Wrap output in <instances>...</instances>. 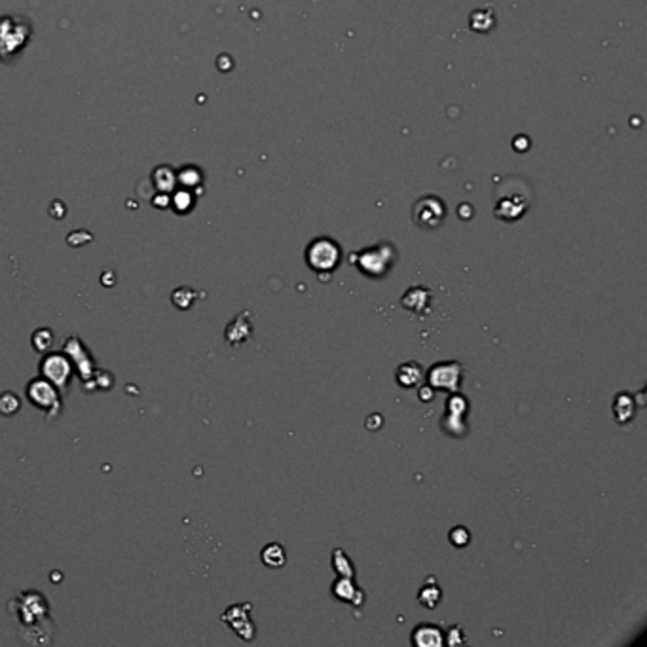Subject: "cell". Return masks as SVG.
Segmentation results:
<instances>
[{
	"instance_id": "10",
	"label": "cell",
	"mask_w": 647,
	"mask_h": 647,
	"mask_svg": "<svg viewBox=\"0 0 647 647\" xmlns=\"http://www.w3.org/2000/svg\"><path fill=\"white\" fill-rule=\"evenodd\" d=\"M395 380L403 389H414V387L422 386V382L425 380V370L420 363L406 361L398 365L395 370Z\"/></svg>"
},
{
	"instance_id": "14",
	"label": "cell",
	"mask_w": 647,
	"mask_h": 647,
	"mask_svg": "<svg viewBox=\"0 0 647 647\" xmlns=\"http://www.w3.org/2000/svg\"><path fill=\"white\" fill-rule=\"evenodd\" d=\"M617 422H630L634 417V398L629 393H621L615 397V405H613Z\"/></svg>"
},
{
	"instance_id": "13",
	"label": "cell",
	"mask_w": 647,
	"mask_h": 647,
	"mask_svg": "<svg viewBox=\"0 0 647 647\" xmlns=\"http://www.w3.org/2000/svg\"><path fill=\"white\" fill-rule=\"evenodd\" d=\"M260 558L262 562H264V566L283 567L287 562V551L279 543H270V545H266V547L262 548Z\"/></svg>"
},
{
	"instance_id": "12",
	"label": "cell",
	"mask_w": 647,
	"mask_h": 647,
	"mask_svg": "<svg viewBox=\"0 0 647 647\" xmlns=\"http://www.w3.org/2000/svg\"><path fill=\"white\" fill-rule=\"evenodd\" d=\"M442 598V591L441 586H439V581L435 577H427L425 579V583L417 592V600H420V604L423 608H427V610H435L439 602H441Z\"/></svg>"
},
{
	"instance_id": "2",
	"label": "cell",
	"mask_w": 647,
	"mask_h": 647,
	"mask_svg": "<svg viewBox=\"0 0 647 647\" xmlns=\"http://www.w3.org/2000/svg\"><path fill=\"white\" fill-rule=\"evenodd\" d=\"M398 260V251L395 249L393 243L382 241L376 243L372 247L367 249L353 251L349 255V262L357 268V272H361L368 279H384L389 275L393 266Z\"/></svg>"
},
{
	"instance_id": "8",
	"label": "cell",
	"mask_w": 647,
	"mask_h": 647,
	"mask_svg": "<svg viewBox=\"0 0 647 647\" xmlns=\"http://www.w3.org/2000/svg\"><path fill=\"white\" fill-rule=\"evenodd\" d=\"M412 646L416 647H442L444 646V630L439 624L422 622L412 630Z\"/></svg>"
},
{
	"instance_id": "17",
	"label": "cell",
	"mask_w": 647,
	"mask_h": 647,
	"mask_svg": "<svg viewBox=\"0 0 647 647\" xmlns=\"http://www.w3.org/2000/svg\"><path fill=\"white\" fill-rule=\"evenodd\" d=\"M444 643H448V646H463V643H467L465 632H463L460 624H452L444 632Z\"/></svg>"
},
{
	"instance_id": "9",
	"label": "cell",
	"mask_w": 647,
	"mask_h": 647,
	"mask_svg": "<svg viewBox=\"0 0 647 647\" xmlns=\"http://www.w3.org/2000/svg\"><path fill=\"white\" fill-rule=\"evenodd\" d=\"M330 591H332V596L340 602H346V604L363 605V602H365V592L359 586H355L353 579L349 577H338L332 583Z\"/></svg>"
},
{
	"instance_id": "6",
	"label": "cell",
	"mask_w": 647,
	"mask_h": 647,
	"mask_svg": "<svg viewBox=\"0 0 647 647\" xmlns=\"http://www.w3.org/2000/svg\"><path fill=\"white\" fill-rule=\"evenodd\" d=\"M467 398L452 393V397L446 403V414L442 417V427L444 431L452 436H463L467 435V423H465V414H467Z\"/></svg>"
},
{
	"instance_id": "16",
	"label": "cell",
	"mask_w": 647,
	"mask_h": 647,
	"mask_svg": "<svg viewBox=\"0 0 647 647\" xmlns=\"http://www.w3.org/2000/svg\"><path fill=\"white\" fill-rule=\"evenodd\" d=\"M448 539L454 547L461 548L467 547V545L471 543V534H469V529H467L465 526H454V528L450 529Z\"/></svg>"
},
{
	"instance_id": "3",
	"label": "cell",
	"mask_w": 647,
	"mask_h": 647,
	"mask_svg": "<svg viewBox=\"0 0 647 647\" xmlns=\"http://www.w3.org/2000/svg\"><path fill=\"white\" fill-rule=\"evenodd\" d=\"M306 264L313 270L321 281L330 279V274L342 262V247L337 239L329 236H319L308 243L304 253Z\"/></svg>"
},
{
	"instance_id": "18",
	"label": "cell",
	"mask_w": 647,
	"mask_h": 647,
	"mask_svg": "<svg viewBox=\"0 0 647 647\" xmlns=\"http://www.w3.org/2000/svg\"><path fill=\"white\" fill-rule=\"evenodd\" d=\"M433 393H435V389H431L429 386H423V387H420V393H417V395H420L422 401L427 403V401H431V397H433Z\"/></svg>"
},
{
	"instance_id": "1",
	"label": "cell",
	"mask_w": 647,
	"mask_h": 647,
	"mask_svg": "<svg viewBox=\"0 0 647 647\" xmlns=\"http://www.w3.org/2000/svg\"><path fill=\"white\" fill-rule=\"evenodd\" d=\"M532 199H534V194H532L529 182L520 177H509L503 182H499L496 188L494 215L505 222H515L528 213Z\"/></svg>"
},
{
	"instance_id": "15",
	"label": "cell",
	"mask_w": 647,
	"mask_h": 647,
	"mask_svg": "<svg viewBox=\"0 0 647 647\" xmlns=\"http://www.w3.org/2000/svg\"><path fill=\"white\" fill-rule=\"evenodd\" d=\"M332 567H334V572L338 573V577H355L353 564H351L349 556L342 548H334V551H332Z\"/></svg>"
},
{
	"instance_id": "7",
	"label": "cell",
	"mask_w": 647,
	"mask_h": 647,
	"mask_svg": "<svg viewBox=\"0 0 647 647\" xmlns=\"http://www.w3.org/2000/svg\"><path fill=\"white\" fill-rule=\"evenodd\" d=\"M401 306H403L408 313H412L414 318L423 319L431 311V306H433V293H431L427 287L414 285L401 296Z\"/></svg>"
},
{
	"instance_id": "11",
	"label": "cell",
	"mask_w": 647,
	"mask_h": 647,
	"mask_svg": "<svg viewBox=\"0 0 647 647\" xmlns=\"http://www.w3.org/2000/svg\"><path fill=\"white\" fill-rule=\"evenodd\" d=\"M253 334V323H251L249 311H241L228 327H226V342L230 346H241L245 340H249Z\"/></svg>"
},
{
	"instance_id": "5",
	"label": "cell",
	"mask_w": 647,
	"mask_h": 647,
	"mask_svg": "<svg viewBox=\"0 0 647 647\" xmlns=\"http://www.w3.org/2000/svg\"><path fill=\"white\" fill-rule=\"evenodd\" d=\"M446 218V206L439 196H423L412 206V220L423 230L441 228Z\"/></svg>"
},
{
	"instance_id": "4",
	"label": "cell",
	"mask_w": 647,
	"mask_h": 647,
	"mask_svg": "<svg viewBox=\"0 0 647 647\" xmlns=\"http://www.w3.org/2000/svg\"><path fill=\"white\" fill-rule=\"evenodd\" d=\"M465 367L460 361H442L436 363L425 372L427 386L435 391L458 393L460 391L461 378H463Z\"/></svg>"
}]
</instances>
